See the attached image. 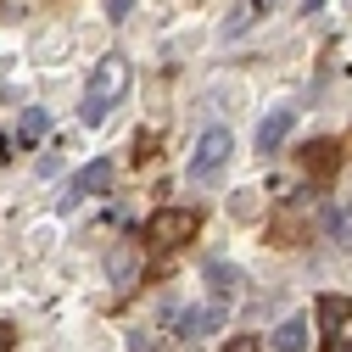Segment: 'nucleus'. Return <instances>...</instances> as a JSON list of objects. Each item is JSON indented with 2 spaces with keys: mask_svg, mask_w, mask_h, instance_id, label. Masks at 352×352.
<instances>
[{
  "mask_svg": "<svg viewBox=\"0 0 352 352\" xmlns=\"http://www.w3.org/2000/svg\"><path fill=\"white\" fill-rule=\"evenodd\" d=\"M123 90H129V62H123V56H107V62L90 73V90H84V101H78L84 129H101V123L112 118V107L123 101Z\"/></svg>",
  "mask_w": 352,
  "mask_h": 352,
  "instance_id": "nucleus-1",
  "label": "nucleus"
},
{
  "mask_svg": "<svg viewBox=\"0 0 352 352\" xmlns=\"http://www.w3.org/2000/svg\"><path fill=\"white\" fill-rule=\"evenodd\" d=\"M274 346H280V352H302V346H307V319L291 314V319L274 330Z\"/></svg>",
  "mask_w": 352,
  "mask_h": 352,
  "instance_id": "nucleus-11",
  "label": "nucleus"
},
{
  "mask_svg": "<svg viewBox=\"0 0 352 352\" xmlns=\"http://www.w3.org/2000/svg\"><path fill=\"white\" fill-rule=\"evenodd\" d=\"M12 346H17V330H12V324H0V352H12Z\"/></svg>",
  "mask_w": 352,
  "mask_h": 352,
  "instance_id": "nucleus-18",
  "label": "nucleus"
},
{
  "mask_svg": "<svg viewBox=\"0 0 352 352\" xmlns=\"http://www.w3.org/2000/svg\"><path fill=\"white\" fill-rule=\"evenodd\" d=\"M230 352H257V336H235V341H230Z\"/></svg>",
  "mask_w": 352,
  "mask_h": 352,
  "instance_id": "nucleus-17",
  "label": "nucleus"
},
{
  "mask_svg": "<svg viewBox=\"0 0 352 352\" xmlns=\"http://www.w3.org/2000/svg\"><path fill=\"white\" fill-rule=\"evenodd\" d=\"M45 135H51V112L45 107H28L17 118V146H34V140H45Z\"/></svg>",
  "mask_w": 352,
  "mask_h": 352,
  "instance_id": "nucleus-10",
  "label": "nucleus"
},
{
  "mask_svg": "<svg viewBox=\"0 0 352 352\" xmlns=\"http://www.w3.org/2000/svg\"><path fill=\"white\" fill-rule=\"evenodd\" d=\"M230 157H235L230 129H207V135L196 140V157H190V179H196V185H212L218 173L230 168Z\"/></svg>",
  "mask_w": 352,
  "mask_h": 352,
  "instance_id": "nucleus-2",
  "label": "nucleus"
},
{
  "mask_svg": "<svg viewBox=\"0 0 352 352\" xmlns=\"http://www.w3.org/2000/svg\"><path fill=\"white\" fill-rule=\"evenodd\" d=\"M263 6H269V0H246V6H235V12H230V23H224V34H230V39H235V34H246V28H252V17H257Z\"/></svg>",
  "mask_w": 352,
  "mask_h": 352,
  "instance_id": "nucleus-12",
  "label": "nucleus"
},
{
  "mask_svg": "<svg viewBox=\"0 0 352 352\" xmlns=\"http://www.w3.org/2000/svg\"><path fill=\"white\" fill-rule=\"evenodd\" d=\"M107 185H112V157H96V162H84L73 179L62 185V201H56V207H62V212H73L84 196H96V190H107Z\"/></svg>",
  "mask_w": 352,
  "mask_h": 352,
  "instance_id": "nucleus-4",
  "label": "nucleus"
},
{
  "mask_svg": "<svg viewBox=\"0 0 352 352\" xmlns=\"http://www.w3.org/2000/svg\"><path fill=\"white\" fill-rule=\"evenodd\" d=\"M129 12H135V0H107V17H112V23H123Z\"/></svg>",
  "mask_w": 352,
  "mask_h": 352,
  "instance_id": "nucleus-15",
  "label": "nucleus"
},
{
  "mask_svg": "<svg viewBox=\"0 0 352 352\" xmlns=\"http://www.w3.org/2000/svg\"><path fill=\"white\" fill-rule=\"evenodd\" d=\"M330 352H352V341H330Z\"/></svg>",
  "mask_w": 352,
  "mask_h": 352,
  "instance_id": "nucleus-19",
  "label": "nucleus"
},
{
  "mask_svg": "<svg viewBox=\"0 0 352 352\" xmlns=\"http://www.w3.org/2000/svg\"><path fill=\"white\" fill-rule=\"evenodd\" d=\"M212 330H224V307H218V302L190 307V314L179 319V336H185V341H201V336H212Z\"/></svg>",
  "mask_w": 352,
  "mask_h": 352,
  "instance_id": "nucleus-8",
  "label": "nucleus"
},
{
  "mask_svg": "<svg viewBox=\"0 0 352 352\" xmlns=\"http://www.w3.org/2000/svg\"><path fill=\"white\" fill-rule=\"evenodd\" d=\"M201 280H207V291L218 296V307H224L235 291H246V274H241V263H224V257H212L207 269H201Z\"/></svg>",
  "mask_w": 352,
  "mask_h": 352,
  "instance_id": "nucleus-5",
  "label": "nucleus"
},
{
  "mask_svg": "<svg viewBox=\"0 0 352 352\" xmlns=\"http://www.w3.org/2000/svg\"><path fill=\"white\" fill-rule=\"evenodd\" d=\"M129 274H135V246H118V252H112V280L123 285Z\"/></svg>",
  "mask_w": 352,
  "mask_h": 352,
  "instance_id": "nucleus-14",
  "label": "nucleus"
},
{
  "mask_svg": "<svg viewBox=\"0 0 352 352\" xmlns=\"http://www.w3.org/2000/svg\"><path fill=\"white\" fill-rule=\"evenodd\" d=\"M196 230H201V212L196 207H162V212H151L146 241L151 246H185V241H196Z\"/></svg>",
  "mask_w": 352,
  "mask_h": 352,
  "instance_id": "nucleus-3",
  "label": "nucleus"
},
{
  "mask_svg": "<svg viewBox=\"0 0 352 352\" xmlns=\"http://www.w3.org/2000/svg\"><path fill=\"white\" fill-rule=\"evenodd\" d=\"M291 123H296V112H291V107H274L269 118L257 123V151H263V157H274V151L285 146V135H291Z\"/></svg>",
  "mask_w": 352,
  "mask_h": 352,
  "instance_id": "nucleus-7",
  "label": "nucleus"
},
{
  "mask_svg": "<svg viewBox=\"0 0 352 352\" xmlns=\"http://www.w3.org/2000/svg\"><path fill=\"white\" fill-rule=\"evenodd\" d=\"M319 330H324V341H336V330L352 319V296H319Z\"/></svg>",
  "mask_w": 352,
  "mask_h": 352,
  "instance_id": "nucleus-9",
  "label": "nucleus"
},
{
  "mask_svg": "<svg viewBox=\"0 0 352 352\" xmlns=\"http://www.w3.org/2000/svg\"><path fill=\"white\" fill-rule=\"evenodd\" d=\"M151 146H157V140H151L146 129H140V135H135V151H140V162H151Z\"/></svg>",
  "mask_w": 352,
  "mask_h": 352,
  "instance_id": "nucleus-16",
  "label": "nucleus"
},
{
  "mask_svg": "<svg viewBox=\"0 0 352 352\" xmlns=\"http://www.w3.org/2000/svg\"><path fill=\"white\" fill-rule=\"evenodd\" d=\"M296 162H302L307 173H314V179H324V173H336V168H341V146L319 135V140H307V146L296 151Z\"/></svg>",
  "mask_w": 352,
  "mask_h": 352,
  "instance_id": "nucleus-6",
  "label": "nucleus"
},
{
  "mask_svg": "<svg viewBox=\"0 0 352 352\" xmlns=\"http://www.w3.org/2000/svg\"><path fill=\"white\" fill-rule=\"evenodd\" d=\"M257 212H263V196L257 190H235L230 196V218H257Z\"/></svg>",
  "mask_w": 352,
  "mask_h": 352,
  "instance_id": "nucleus-13",
  "label": "nucleus"
}]
</instances>
